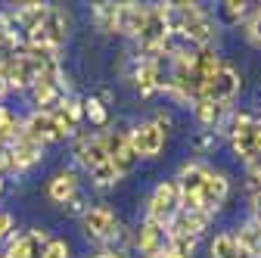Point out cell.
I'll return each instance as SVG.
<instances>
[{
    "instance_id": "cell-1",
    "label": "cell",
    "mask_w": 261,
    "mask_h": 258,
    "mask_svg": "<svg viewBox=\"0 0 261 258\" xmlns=\"http://www.w3.org/2000/svg\"><path fill=\"white\" fill-rule=\"evenodd\" d=\"M240 90H243V75L224 62V69L218 75H212L208 81L199 84V100H208V103H218V106H233Z\"/></svg>"
},
{
    "instance_id": "cell-2",
    "label": "cell",
    "mask_w": 261,
    "mask_h": 258,
    "mask_svg": "<svg viewBox=\"0 0 261 258\" xmlns=\"http://www.w3.org/2000/svg\"><path fill=\"white\" fill-rule=\"evenodd\" d=\"M177 212H180V187H177V180L155 184L152 196L146 202V218L155 221V224H162V227H168Z\"/></svg>"
},
{
    "instance_id": "cell-3",
    "label": "cell",
    "mask_w": 261,
    "mask_h": 258,
    "mask_svg": "<svg viewBox=\"0 0 261 258\" xmlns=\"http://www.w3.org/2000/svg\"><path fill=\"white\" fill-rule=\"evenodd\" d=\"M81 227L96 243H115L121 237V224H118V218L109 205H90L81 215Z\"/></svg>"
},
{
    "instance_id": "cell-4",
    "label": "cell",
    "mask_w": 261,
    "mask_h": 258,
    "mask_svg": "<svg viewBox=\"0 0 261 258\" xmlns=\"http://www.w3.org/2000/svg\"><path fill=\"white\" fill-rule=\"evenodd\" d=\"M100 134H103V146H106L109 165L115 168L118 177H127L140 162L134 146H130V140H127V131H100Z\"/></svg>"
},
{
    "instance_id": "cell-5",
    "label": "cell",
    "mask_w": 261,
    "mask_h": 258,
    "mask_svg": "<svg viewBox=\"0 0 261 258\" xmlns=\"http://www.w3.org/2000/svg\"><path fill=\"white\" fill-rule=\"evenodd\" d=\"M127 140H130V146H134L137 159H159L162 149H165L168 134H162L152 121H137V124H130Z\"/></svg>"
},
{
    "instance_id": "cell-6",
    "label": "cell",
    "mask_w": 261,
    "mask_h": 258,
    "mask_svg": "<svg viewBox=\"0 0 261 258\" xmlns=\"http://www.w3.org/2000/svg\"><path fill=\"white\" fill-rule=\"evenodd\" d=\"M227 196H230V177H227V171L208 165V168H205V177H202V184H199L202 209H205L208 215H215V212L227 202Z\"/></svg>"
},
{
    "instance_id": "cell-7",
    "label": "cell",
    "mask_w": 261,
    "mask_h": 258,
    "mask_svg": "<svg viewBox=\"0 0 261 258\" xmlns=\"http://www.w3.org/2000/svg\"><path fill=\"white\" fill-rule=\"evenodd\" d=\"M146 4H134V0H124V4H115V35L121 38H140L143 22H146Z\"/></svg>"
},
{
    "instance_id": "cell-8",
    "label": "cell",
    "mask_w": 261,
    "mask_h": 258,
    "mask_svg": "<svg viewBox=\"0 0 261 258\" xmlns=\"http://www.w3.org/2000/svg\"><path fill=\"white\" fill-rule=\"evenodd\" d=\"M212 221H215V215H208V212H177L171 218V224L165 227V237L168 240H174V237H193V240H199L208 230Z\"/></svg>"
},
{
    "instance_id": "cell-9",
    "label": "cell",
    "mask_w": 261,
    "mask_h": 258,
    "mask_svg": "<svg viewBox=\"0 0 261 258\" xmlns=\"http://www.w3.org/2000/svg\"><path fill=\"white\" fill-rule=\"evenodd\" d=\"M10 146V159H13V174H22V171H28V168H35L41 159H44V143H38V140H31V137H25V134H19L13 143H7Z\"/></svg>"
},
{
    "instance_id": "cell-10",
    "label": "cell",
    "mask_w": 261,
    "mask_h": 258,
    "mask_svg": "<svg viewBox=\"0 0 261 258\" xmlns=\"http://www.w3.org/2000/svg\"><path fill=\"white\" fill-rule=\"evenodd\" d=\"M130 81H134V87H137L140 96L159 93V87H162V62L159 59H140L137 56V66H134Z\"/></svg>"
},
{
    "instance_id": "cell-11",
    "label": "cell",
    "mask_w": 261,
    "mask_h": 258,
    "mask_svg": "<svg viewBox=\"0 0 261 258\" xmlns=\"http://www.w3.org/2000/svg\"><path fill=\"white\" fill-rule=\"evenodd\" d=\"M165 243H168L165 227L155 224V221H149V218H143L140 227H137V234H134V249L143 252V258H146V255H152L159 249H165Z\"/></svg>"
},
{
    "instance_id": "cell-12",
    "label": "cell",
    "mask_w": 261,
    "mask_h": 258,
    "mask_svg": "<svg viewBox=\"0 0 261 258\" xmlns=\"http://www.w3.org/2000/svg\"><path fill=\"white\" fill-rule=\"evenodd\" d=\"M75 193H78V174L72 168H62V171H56L47 180V196L56 205H69V199L75 196Z\"/></svg>"
},
{
    "instance_id": "cell-13",
    "label": "cell",
    "mask_w": 261,
    "mask_h": 258,
    "mask_svg": "<svg viewBox=\"0 0 261 258\" xmlns=\"http://www.w3.org/2000/svg\"><path fill=\"white\" fill-rule=\"evenodd\" d=\"M22 134L31 137V140H38V143H53V112H41L35 109L25 121H22Z\"/></svg>"
},
{
    "instance_id": "cell-14",
    "label": "cell",
    "mask_w": 261,
    "mask_h": 258,
    "mask_svg": "<svg viewBox=\"0 0 261 258\" xmlns=\"http://www.w3.org/2000/svg\"><path fill=\"white\" fill-rule=\"evenodd\" d=\"M41 28H44L47 41L59 50L65 41H69V13L50 4V13H47V19H44V25H41Z\"/></svg>"
},
{
    "instance_id": "cell-15",
    "label": "cell",
    "mask_w": 261,
    "mask_h": 258,
    "mask_svg": "<svg viewBox=\"0 0 261 258\" xmlns=\"http://www.w3.org/2000/svg\"><path fill=\"white\" fill-rule=\"evenodd\" d=\"M59 96H62L59 84H53V81H47V78H38L35 84H31V100H35V109H41V112L56 109Z\"/></svg>"
},
{
    "instance_id": "cell-16",
    "label": "cell",
    "mask_w": 261,
    "mask_h": 258,
    "mask_svg": "<svg viewBox=\"0 0 261 258\" xmlns=\"http://www.w3.org/2000/svg\"><path fill=\"white\" fill-rule=\"evenodd\" d=\"M233 240H237L240 249H246V252H252L255 258H261V224H255V221L249 218L246 224H240V227L233 230Z\"/></svg>"
},
{
    "instance_id": "cell-17",
    "label": "cell",
    "mask_w": 261,
    "mask_h": 258,
    "mask_svg": "<svg viewBox=\"0 0 261 258\" xmlns=\"http://www.w3.org/2000/svg\"><path fill=\"white\" fill-rule=\"evenodd\" d=\"M237 240H233V230H221L215 234V240L208 243V255L212 258H233L237 255Z\"/></svg>"
},
{
    "instance_id": "cell-18",
    "label": "cell",
    "mask_w": 261,
    "mask_h": 258,
    "mask_svg": "<svg viewBox=\"0 0 261 258\" xmlns=\"http://www.w3.org/2000/svg\"><path fill=\"white\" fill-rule=\"evenodd\" d=\"M19 134H22V118H19L10 106L0 103V137H4L7 143H13Z\"/></svg>"
},
{
    "instance_id": "cell-19",
    "label": "cell",
    "mask_w": 261,
    "mask_h": 258,
    "mask_svg": "<svg viewBox=\"0 0 261 258\" xmlns=\"http://www.w3.org/2000/svg\"><path fill=\"white\" fill-rule=\"evenodd\" d=\"M221 16L227 25H240L252 16V4H246V0H224L221 4Z\"/></svg>"
},
{
    "instance_id": "cell-20",
    "label": "cell",
    "mask_w": 261,
    "mask_h": 258,
    "mask_svg": "<svg viewBox=\"0 0 261 258\" xmlns=\"http://www.w3.org/2000/svg\"><path fill=\"white\" fill-rule=\"evenodd\" d=\"M96 28H103L106 35H115V4H90Z\"/></svg>"
},
{
    "instance_id": "cell-21",
    "label": "cell",
    "mask_w": 261,
    "mask_h": 258,
    "mask_svg": "<svg viewBox=\"0 0 261 258\" xmlns=\"http://www.w3.org/2000/svg\"><path fill=\"white\" fill-rule=\"evenodd\" d=\"M196 243L199 240H193V237H174V240L165 243V252H168V258H193Z\"/></svg>"
},
{
    "instance_id": "cell-22",
    "label": "cell",
    "mask_w": 261,
    "mask_h": 258,
    "mask_svg": "<svg viewBox=\"0 0 261 258\" xmlns=\"http://www.w3.org/2000/svg\"><path fill=\"white\" fill-rule=\"evenodd\" d=\"M84 118H90L93 127H106L109 124V109L96 100V96H87L84 100Z\"/></svg>"
},
{
    "instance_id": "cell-23",
    "label": "cell",
    "mask_w": 261,
    "mask_h": 258,
    "mask_svg": "<svg viewBox=\"0 0 261 258\" xmlns=\"http://www.w3.org/2000/svg\"><path fill=\"white\" fill-rule=\"evenodd\" d=\"M90 180L100 187V190H106V187H115L121 177H118V174H115V168L106 162V165H100V168H93V171H90Z\"/></svg>"
},
{
    "instance_id": "cell-24",
    "label": "cell",
    "mask_w": 261,
    "mask_h": 258,
    "mask_svg": "<svg viewBox=\"0 0 261 258\" xmlns=\"http://www.w3.org/2000/svg\"><path fill=\"white\" fill-rule=\"evenodd\" d=\"M243 35H246V41L252 44V47H258L261 50V16L252 10V16L243 22Z\"/></svg>"
},
{
    "instance_id": "cell-25",
    "label": "cell",
    "mask_w": 261,
    "mask_h": 258,
    "mask_svg": "<svg viewBox=\"0 0 261 258\" xmlns=\"http://www.w3.org/2000/svg\"><path fill=\"white\" fill-rule=\"evenodd\" d=\"M41 258H72V246L65 240H50L41 252Z\"/></svg>"
},
{
    "instance_id": "cell-26",
    "label": "cell",
    "mask_w": 261,
    "mask_h": 258,
    "mask_svg": "<svg viewBox=\"0 0 261 258\" xmlns=\"http://www.w3.org/2000/svg\"><path fill=\"white\" fill-rule=\"evenodd\" d=\"M149 121L159 127L162 134H171V131H174V115H171V112H165V109H162V112H155Z\"/></svg>"
},
{
    "instance_id": "cell-27",
    "label": "cell",
    "mask_w": 261,
    "mask_h": 258,
    "mask_svg": "<svg viewBox=\"0 0 261 258\" xmlns=\"http://www.w3.org/2000/svg\"><path fill=\"white\" fill-rule=\"evenodd\" d=\"M215 146V134L212 131H202L199 137H196V149H199V152H205V149H212Z\"/></svg>"
},
{
    "instance_id": "cell-28",
    "label": "cell",
    "mask_w": 261,
    "mask_h": 258,
    "mask_svg": "<svg viewBox=\"0 0 261 258\" xmlns=\"http://www.w3.org/2000/svg\"><path fill=\"white\" fill-rule=\"evenodd\" d=\"M90 258H127V255H124V249H103V252H96Z\"/></svg>"
},
{
    "instance_id": "cell-29",
    "label": "cell",
    "mask_w": 261,
    "mask_h": 258,
    "mask_svg": "<svg viewBox=\"0 0 261 258\" xmlns=\"http://www.w3.org/2000/svg\"><path fill=\"white\" fill-rule=\"evenodd\" d=\"M7 90H10V87H7V81L0 78V103H4V96H7Z\"/></svg>"
},
{
    "instance_id": "cell-30",
    "label": "cell",
    "mask_w": 261,
    "mask_h": 258,
    "mask_svg": "<svg viewBox=\"0 0 261 258\" xmlns=\"http://www.w3.org/2000/svg\"><path fill=\"white\" fill-rule=\"evenodd\" d=\"M233 258H255V255H252V252H246V249H237V255H233Z\"/></svg>"
},
{
    "instance_id": "cell-31",
    "label": "cell",
    "mask_w": 261,
    "mask_h": 258,
    "mask_svg": "<svg viewBox=\"0 0 261 258\" xmlns=\"http://www.w3.org/2000/svg\"><path fill=\"white\" fill-rule=\"evenodd\" d=\"M146 258H168V252H165V249H159V252H152V255H146Z\"/></svg>"
},
{
    "instance_id": "cell-32",
    "label": "cell",
    "mask_w": 261,
    "mask_h": 258,
    "mask_svg": "<svg viewBox=\"0 0 261 258\" xmlns=\"http://www.w3.org/2000/svg\"><path fill=\"white\" fill-rule=\"evenodd\" d=\"M0 193H4V177H0Z\"/></svg>"
}]
</instances>
